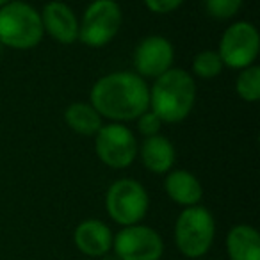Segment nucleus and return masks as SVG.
<instances>
[{
    "label": "nucleus",
    "mask_w": 260,
    "mask_h": 260,
    "mask_svg": "<svg viewBox=\"0 0 260 260\" xmlns=\"http://www.w3.org/2000/svg\"><path fill=\"white\" fill-rule=\"evenodd\" d=\"M89 104L104 119L126 125L150 109V86L134 72H112L93 84Z\"/></svg>",
    "instance_id": "nucleus-1"
},
{
    "label": "nucleus",
    "mask_w": 260,
    "mask_h": 260,
    "mask_svg": "<svg viewBox=\"0 0 260 260\" xmlns=\"http://www.w3.org/2000/svg\"><path fill=\"white\" fill-rule=\"evenodd\" d=\"M196 102L194 77L184 68H171L150 86V111L162 123H180L191 114Z\"/></svg>",
    "instance_id": "nucleus-2"
},
{
    "label": "nucleus",
    "mask_w": 260,
    "mask_h": 260,
    "mask_svg": "<svg viewBox=\"0 0 260 260\" xmlns=\"http://www.w3.org/2000/svg\"><path fill=\"white\" fill-rule=\"evenodd\" d=\"M41 15L23 0H11L0 8V45L13 50H32L43 41Z\"/></svg>",
    "instance_id": "nucleus-3"
},
{
    "label": "nucleus",
    "mask_w": 260,
    "mask_h": 260,
    "mask_svg": "<svg viewBox=\"0 0 260 260\" xmlns=\"http://www.w3.org/2000/svg\"><path fill=\"white\" fill-rule=\"evenodd\" d=\"M216 235V219L207 207H185L175 223V244L187 258H200L210 249Z\"/></svg>",
    "instance_id": "nucleus-4"
},
{
    "label": "nucleus",
    "mask_w": 260,
    "mask_h": 260,
    "mask_svg": "<svg viewBox=\"0 0 260 260\" xmlns=\"http://www.w3.org/2000/svg\"><path fill=\"white\" fill-rule=\"evenodd\" d=\"M123 23L121 6L116 0H93L79 20V41L89 48L107 47Z\"/></svg>",
    "instance_id": "nucleus-5"
},
{
    "label": "nucleus",
    "mask_w": 260,
    "mask_h": 260,
    "mask_svg": "<svg viewBox=\"0 0 260 260\" xmlns=\"http://www.w3.org/2000/svg\"><path fill=\"white\" fill-rule=\"evenodd\" d=\"M150 207V196L145 185L134 178L112 182L105 194V209L111 219L121 226L139 224Z\"/></svg>",
    "instance_id": "nucleus-6"
},
{
    "label": "nucleus",
    "mask_w": 260,
    "mask_h": 260,
    "mask_svg": "<svg viewBox=\"0 0 260 260\" xmlns=\"http://www.w3.org/2000/svg\"><path fill=\"white\" fill-rule=\"evenodd\" d=\"M139 143L125 123H104L94 134V153L111 170H125L138 159Z\"/></svg>",
    "instance_id": "nucleus-7"
},
{
    "label": "nucleus",
    "mask_w": 260,
    "mask_h": 260,
    "mask_svg": "<svg viewBox=\"0 0 260 260\" xmlns=\"http://www.w3.org/2000/svg\"><path fill=\"white\" fill-rule=\"evenodd\" d=\"M224 68L244 70L255 64L260 52V34L251 22H234L221 34L219 47H217Z\"/></svg>",
    "instance_id": "nucleus-8"
},
{
    "label": "nucleus",
    "mask_w": 260,
    "mask_h": 260,
    "mask_svg": "<svg viewBox=\"0 0 260 260\" xmlns=\"http://www.w3.org/2000/svg\"><path fill=\"white\" fill-rule=\"evenodd\" d=\"M112 249L119 260H160L164 242L159 232L139 223L123 226L114 235Z\"/></svg>",
    "instance_id": "nucleus-9"
},
{
    "label": "nucleus",
    "mask_w": 260,
    "mask_h": 260,
    "mask_svg": "<svg viewBox=\"0 0 260 260\" xmlns=\"http://www.w3.org/2000/svg\"><path fill=\"white\" fill-rule=\"evenodd\" d=\"M132 62L136 70L134 73H138L141 79H157L173 68L175 47L168 38L159 34L146 36L136 45Z\"/></svg>",
    "instance_id": "nucleus-10"
},
{
    "label": "nucleus",
    "mask_w": 260,
    "mask_h": 260,
    "mask_svg": "<svg viewBox=\"0 0 260 260\" xmlns=\"http://www.w3.org/2000/svg\"><path fill=\"white\" fill-rule=\"evenodd\" d=\"M45 34L59 45H73L79 41V18L75 11L61 0H50L40 11Z\"/></svg>",
    "instance_id": "nucleus-11"
},
{
    "label": "nucleus",
    "mask_w": 260,
    "mask_h": 260,
    "mask_svg": "<svg viewBox=\"0 0 260 260\" xmlns=\"http://www.w3.org/2000/svg\"><path fill=\"white\" fill-rule=\"evenodd\" d=\"M112 241L114 235L111 228L100 219H84L73 232V242L77 249L93 258L107 255L112 249Z\"/></svg>",
    "instance_id": "nucleus-12"
},
{
    "label": "nucleus",
    "mask_w": 260,
    "mask_h": 260,
    "mask_svg": "<svg viewBox=\"0 0 260 260\" xmlns=\"http://www.w3.org/2000/svg\"><path fill=\"white\" fill-rule=\"evenodd\" d=\"M138 157L150 173L166 175L175 168L177 150L170 141V138L157 134L152 138H145V141L138 148Z\"/></svg>",
    "instance_id": "nucleus-13"
},
{
    "label": "nucleus",
    "mask_w": 260,
    "mask_h": 260,
    "mask_svg": "<svg viewBox=\"0 0 260 260\" xmlns=\"http://www.w3.org/2000/svg\"><path fill=\"white\" fill-rule=\"evenodd\" d=\"M164 191L171 202L182 205L184 209L200 205L203 198L202 182L198 180L196 175H192L187 170H171L170 173H166Z\"/></svg>",
    "instance_id": "nucleus-14"
},
{
    "label": "nucleus",
    "mask_w": 260,
    "mask_h": 260,
    "mask_svg": "<svg viewBox=\"0 0 260 260\" xmlns=\"http://www.w3.org/2000/svg\"><path fill=\"white\" fill-rule=\"evenodd\" d=\"M230 260H260V235L249 224H235L226 234Z\"/></svg>",
    "instance_id": "nucleus-15"
},
{
    "label": "nucleus",
    "mask_w": 260,
    "mask_h": 260,
    "mask_svg": "<svg viewBox=\"0 0 260 260\" xmlns=\"http://www.w3.org/2000/svg\"><path fill=\"white\" fill-rule=\"evenodd\" d=\"M64 121L70 130L80 136L96 134L104 125V118L96 112V109L89 102H73L64 109Z\"/></svg>",
    "instance_id": "nucleus-16"
},
{
    "label": "nucleus",
    "mask_w": 260,
    "mask_h": 260,
    "mask_svg": "<svg viewBox=\"0 0 260 260\" xmlns=\"http://www.w3.org/2000/svg\"><path fill=\"white\" fill-rule=\"evenodd\" d=\"M235 93L246 104H256L260 100V68L251 64L244 70H239L235 79Z\"/></svg>",
    "instance_id": "nucleus-17"
},
{
    "label": "nucleus",
    "mask_w": 260,
    "mask_h": 260,
    "mask_svg": "<svg viewBox=\"0 0 260 260\" xmlns=\"http://www.w3.org/2000/svg\"><path fill=\"white\" fill-rule=\"evenodd\" d=\"M191 68H192V73H194L198 79L210 80V79H216V77H219L221 73H223L224 64L216 50H202L194 55Z\"/></svg>",
    "instance_id": "nucleus-18"
},
{
    "label": "nucleus",
    "mask_w": 260,
    "mask_h": 260,
    "mask_svg": "<svg viewBox=\"0 0 260 260\" xmlns=\"http://www.w3.org/2000/svg\"><path fill=\"white\" fill-rule=\"evenodd\" d=\"M205 11L214 20H232L239 15L242 0H203Z\"/></svg>",
    "instance_id": "nucleus-19"
},
{
    "label": "nucleus",
    "mask_w": 260,
    "mask_h": 260,
    "mask_svg": "<svg viewBox=\"0 0 260 260\" xmlns=\"http://www.w3.org/2000/svg\"><path fill=\"white\" fill-rule=\"evenodd\" d=\"M136 121H138V130L143 138H152V136L160 134V128H162V125H164L159 119V116L153 111H150V109L143 112Z\"/></svg>",
    "instance_id": "nucleus-20"
},
{
    "label": "nucleus",
    "mask_w": 260,
    "mask_h": 260,
    "mask_svg": "<svg viewBox=\"0 0 260 260\" xmlns=\"http://www.w3.org/2000/svg\"><path fill=\"white\" fill-rule=\"evenodd\" d=\"M143 2L153 15H170L184 4V0H143Z\"/></svg>",
    "instance_id": "nucleus-21"
},
{
    "label": "nucleus",
    "mask_w": 260,
    "mask_h": 260,
    "mask_svg": "<svg viewBox=\"0 0 260 260\" xmlns=\"http://www.w3.org/2000/svg\"><path fill=\"white\" fill-rule=\"evenodd\" d=\"M9 2H11V0H0V8H2V6H6V4H9Z\"/></svg>",
    "instance_id": "nucleus-22"
},
{
    "label": "nucleus",
    "mask_w": 260,
    "mask_h": 260,
    "mask_svg": "<svg viewBox=\"0 0 260 260\" xmlns=\"http://www.w3.org/2000/svg\"><path fill=\"white\" fill-rule=\"evenodd\" d=\"M2 48H4V47H2V45H0V54H2Z\"/></svg>",
    "instance_id": "nucleus-23"
}]
</instances>
